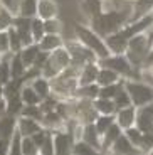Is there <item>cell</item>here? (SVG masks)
Segmentation results:
<instances>
[{
  "label": "cell",
  "instance_id": "cell-14",
  "mask_svg": "<svg viewBox=\"0 0 153 155\" xmlns=\"http://www.w3.org/2000/svg\"><path fill=\"white\" fill-rule=\"evenodd\" d=\"M99 69H101V66H99L98 61L86 62L84 66L79 69V86L81 84H89V83H96Z\"/></svg>",
  "mask_w": 153,
  "mask_h": 155
},
{
  "label": "cell",
  "instance_id": "cell-8",
  "mask_svg": "<svg viewBox=\"0 0 153 155\" xmlns=\"http://www.w3.org/2000/svg\"><path fill=\"white\" fill-rule=\"evenodd\" d=\"M66 49H67L69 54H71V64L79 68V69L84 66L86 62L98 61L94 52H93L89 47H86L84 44H81L79 41H67V42H66Z\"/></svg>",
  "mask_w": 153,
  "mask_h": 155
},
{
  "label": "cell",
  "instance_id": "cell-24",
  "mask_svg": "<svg viewBox=\"0 0 153 155\" xmlns=\"http://www.w3.org/2000/svg\"><path fill=\"white\" fill-rule=\"evenodd\" d=\"M123 78L119 76L116 71L109 69V68H104L101 66L99 73H98V79H96V83L99 86H106V84H115V83H119Z\"/></svg>",
  "mask_w": 153,
  "mask_h": 155
},
{
  "label": "cell",
  "instance_id": "cell-51",
  "mask_svg": "<svg viewBox=\"0 0 153 155\" xmlns=\"http://www.w3.org/2000/svg\"><path fill=\"white\" fill-rule=\"evenodd\" d=\"M150 153H153V148H151V152H150Z\"/></svg>",
  "mask_w": 153,
  "mask_h": 155
},
{
  "label": "cell",
  "instance_id": "cell-4",
  "mask_svg": "<svg viewBox=\"0 0 153 155\" xmlns=\"http://www.w3.org/2000/svg\"><path fill=\"white\" fill-rule=\"evenodd\" d=\"M74 32H76L77 41H79L81 44H84L86 47H89V49L96 54L98 59H103V58H106V56L111 54L104 37L99 35L96 31H93L91 27H84V25L76 24V25H74Z\"/></svg>",
  "mask_w": 153,
  "mask_h": 155
},
{
  "label": "cell",
  "instance_id": "cell-39",
  "mask_svg": "<svg viewBox=\"0 0 153 155\" xmlns=\"http://www.w3.org/2000/svg\"><path fill=\"white\" fill-rule=\"evenodd\" d=\"M44 27H46V34H61L62 24L57 17H54V19L44 20Z\"/></svg>",
  "mask_w": 153,
  "mask_h": 155
},
{
  "label": "cell",
  "instance_id": "cell-44",
  "mask_svg": "<svg viewBox=\"0 0 153 155\" xmlns=\"http://www.w3.org/2000/svg\"><path fill=\"white\" fill-rule=\"evenodd\" d=\"M39 153H54V138H52V130H47L46 142L42 143V147L39 148Z\"/></svg>",
  "mask_w": 153,
  "mask_h": 155
},
{
  "label": "cell",
  "instance_id": "cell-11",
  "mask_svg": "<svg viewBox=\"0 0 153 155\" xmlns=\"http://www.w3.org/2000/svg\"><path fill=\"white\" fill-rule=\"evenodd\" d=\"M115 120L123 128V132L130 127H135V123H136V106L130 105L125 106V108H119L115 113Z\"/></svg>",
  "mask_w": 153,
  "mask_h": 155
},
{
  "label": "cell",
  "instance_id": "cell-40",
  "mask_svg": "<svg viewBox=\"0 0 153 155\" xmlns=\"http://www.w3.org/2000/svg\"><path fill=\"white\" fill-rule=\"evenodd\" d=\"M22 153L24 155L39 153V147L34 140H32V137H22Z\"/></svg>",
  "mask_w": 153,
  "mask_h": 155
},
{
  "label": "cell",
  "instance_id": "cell-16",
  "mask_svg": "<svg viewBox=\"0 0 153 155\" xmlns=\"http://www.w3.org/2000/svg\"><path fill=\"white\" fill-rule=\"evenodd\" d=\"M109 152H113V153H119V155H126V153H136V152H140V150L131 143V140L125 135V132H123L121 135L116 138L115 143L111 145Z\"/></svg>",
  "mask_w": 153,
  "mask_h": 155
},
{
  "label": "cell",
  "instance_id": "cell-13",
  "mask_svg": "<svg viewBox=\"0 0 153 155\" xmlns=\"http://www.w3.org/2000/svg\"><path fill=\"white\" fill-rule=\"evenodd\" d=\"M81 140H84V142H88L89 145H93L98 152L103 150V138H101V133L98 132V128H96L94 123H86L84 125Z\"/></svg>",
  "mask_w": 153,
  "mask_h": 155
},
{
  "label": "cell",
  "instance_id": "cell-29",
  "mask_svg": "<svg viewBox=\"0 0 153 155\" xmlns=\"http://www.w3.org/2000/svg\"><path fill=\"white\" fill-rule=\"evenodd\" d=\"M14 10H10L8 7H2V10H0V31H8V29L14 25V19H15V15L12 14Z\"/></svg>",
  "mask_w": 153,
  "mask_h": 155
},
{
  "label": "cell",
  "instance_id": "cell-32",
  "mask_svg": "<svg viewBox=\"0 0 153 155\" xmlns=\"http://www.w3.org/2000/svg\"><path fill=\"white\" fill-rule=\"evenodd\" d=\"M8 39H10V52H12V54L20 52V51H22V47H24V44H22V39H20L19 32L15 31V27H14V25L8 29Z\"/></svg>",
  "mask_w": 153,
  "mask_h": 155
},
{
  "label": "cell",
  "instance_id": "cell-9",
  "mask_svg": "<svg viewBox=\"0 0 153 155\" xmlns=\"http://www.w3.org/2000/svg\"><path fill=\"white\" fill-rule=\"evenodd\" d=\"M52 138H54V153H69V152L73 150V145H74V137L73 133L66 132V130H54L52 132Z\"/></svg>",
  "mask_w": 153,
  "mask_h": 155
},
{
  "label": "cell",
  "instance_id": "cell-31",
  "mask_svg": "<svg viewBox=\"0 0 153 155\" xmlns=\"http://www.w3.org/2000/svg\"><path fill=\"white\" fill-rule=\"evenodd\" d=\"M20 115L34 118V120H39L41 123H42V118H44V111H42V108H41V105H24Z\"/></svg>",
  "mask_w": 153,
  "mask_h": 155
},
{
  "label": "cell",
  "instance_id": "cell-17",
  "mask_svg": "<svg viewBox=\"0 0 153 155\" xmlns=\"http://www.w3.org/2000/svg\"><path fill=\"white\" fill-rule=\"evenodd\" d=\"M59 14V7L56 0H39L37 4V17H41L42 20L54 19Z\"/></svg>",
  "mask_w": 153,
  "mask_h": 155
},
{
  "label": "cell",
  "instance_id": "cell-18",
  "mask_svg": "<svg viewBox=\"0 0 153 155\" xmlns=\"http://www.w3.org/2000/svg\"><path fill=\"white\" fill-rule=\"evenodd\" d=\"M17 130V115H7L4 118H0V138L10 140Z\"/></svg>",
  "mask_w": 153,
  "mask_h": 155
},
{
  "label": "cell",
  "instance_id": "cell-6",
  "mask_svg": "<svg viewBox=\"0 0 153 155\" xmlns=\"http://www.w3.org/2000/svg\"><path fill=\"white\" fill-rule=\"evenodd\" d=\"M69 66H71V54H69V51L66 49V46H62V47H59V49L49 52L46 66L42 68V76L52 79V78H56L57 74H61L62 71H66Z\"/></svg>",
  "mask_w": 153,
  "mask_h": 155
},
{
  "label": "cell",
  "instance_id": "cell-15",
  "mask_svg": "<svg viewBox=\"0 0 153 155\" xmlns=\"http://www.w3.org/2000/svg\"><path fill=\"white\" fill-rule=\"evenodd\" d=\"M153 12V0H133L131 2V17L130 22L142 19ZM128 22V24H130Z\"/></svg>",
  "mask_w": 153,
  "mask_h": 155
},
{
  "label": "cell",
  "instance_id": "cell-19",
  "mask_svg": "<svg viewBox=\"0 0 153 155\" xmlns=\"http://www.w3.org/2000/svg\"><path fill=\"white\" fill-rule=\"evenodd\" d=\"M64 39L61 37V34H46L41 42H39V47L41 51H46V52H52V51L59 49V47L64 46Z\"/></svg>",
  "mask_w": 153,
  "mask_h": 155
},
{
  "label": "cell",
  "instance_id": "cell-42",
  "mask_svg": "<svg viewBox=\"0 0 153 155\" xmlns=\"http://www.w3.org/2000/svg\"><path fill=\"white\" fill-rule=\"evenodd\" d=\"M10 54V39L8 31H0V56Z\"/></svg>",
  "mask_w": 153,
  "mask_h": 155
},
{
  "label": "cell",
  "instance_id": "cell-45",
  "mask_svg": "<svg viewBox=\"0 0 153 155\" xmlns=\"http://www.w3.org/2000/svg\"><path fill=\"white\" fill-rule=\"evenodd\" d=\"M8 113V106H7V100L4 96H0V118H4Z\"/></svg>",
  "mask_w": 153,
  "mask_h": 155
},
{
  "label": "cell",
  "instance_id": "cell-35",
  "mask_svg": "<svg viewBox=\"0 0 153 155\" xmlns=\"http://www.w3.org/2000/svg\"><path fill=\"white\" fill-rule=\"evenodd\" d=\"M115 100V103H116V108H125V106H130V105H133L131 103V98H130V93L126 91V88H125V84L121 86V89H119L118 93H116V96L113 98Z\"/></svg>",
  "mask_w": 153,
  "mask_h": 155
},
{
  "label": "cell",
  "instance_id": "cell-50",
  "mask_svg": "<svg viewBox=\"0 0 153 155\" xmlns=\"http://www.w3.org/2000/svg\"><path fill=\"white\" fill-rule=\"evenodd\" d=\"M126 2H133V0H126Z\"/></svg>",
  "mask_w": 153,
  "mask_h": 155
},
{
  "label": "cell",
  "instance_id": "cell-43",
  "mask_svg": "<svg viewBox=\"0 0 153 155\" xmlns=\"http://www.w3.org/2000/svg\"><path fill=\"white\" fill-rule=\"evenodd\" d=\"M153 148V132H143V138L142 143L138 147L140 152H151Z\"/></svg>",
  "mask_w": 153,
  "mask_h": 155
},
{
  "label": "cell",
  "instance_id": "cell-27",
  "mask_svg": "<svg viewBox=\"0 0 153 155\" xmlns=\"http://www.w3.org/2000/svg\"><path fill=\"white\" fill-rule=\"evenodd\" d=\"M27 73V68L24 64L20 54H10V76L12 79H19V78H24Z\"/></svg>",
  "mask_w": 153,
  "mask_h": 155
},
{
  "label": "cell",
  "instance_id": "cell-3",
  "mask_svg": "<svg viewBox=\"0 0 153 155\" xmlns=\"http://www.w3.org/2000/svg\"><path fill=\"white\" fill-rule=\"evenodd\" d=\"M125 54L138 71L142 69L148 61L150 54H151V35H150V32H142V34L133 35L128 41V47Z\"/></svg>",
  "mask_w": 153,
  "mask_h": 155
},
{
  "label": "cell",
  "instance_id": "cell-7",
  "mask_svg": "<svg viewBox=\"0 0 153 155\" xmlns=\"http://www.w3.org/2000/svg\"><path fill=\"white\" fill-rule=\"evenodd\" d=\"M125 88L130 93L133 106L136 108L153 101V86L143 79H125Z\"/></svg>",
  "mask_w": 153,
  "mask_h": 155
},
{
  "label": "cell",
  "instance_id": "cell-52",
  "mask_svg": "<svg viewBox=\"0 0 153 155\" xmlns=\"http://www.w3.org/2000/svg\"><path fill=\"white\" fill-rule=\"evenodd\" d=\"M151 34H153V31H151Z\"/></svg>",
  "mask_w": 153,
  "mask_h": 155
},
{
  "label": "cell",
  "instance_id": "cell-36",
  "mask_svg": "<svg viewBox=\"0 0 153 155\" xmlns=\"http://www.w3.org/2000/svg\"><path fill=\"white\" fill-rule=\"evenodd\" d=\"M83 8L89 17L103 10V0H83Z\"/></svg>",
  "mask_w": 153,
  "mask_h": 155
},
{
  "label": "cell",
  "instance_id": "cell-20",
  "mask_svg": "<svg viewBox=\"0 0 153 155\" xmlns=\"http://www.w3.org/2000/svg\"><path fill=\"white\" fill-rule=\"evenodd\" d=\"M29 83L32 84V88L37 91L39 96L42 98V100H46V98L50 96V93H52V91H50V79L46 76H42V74L35 76L34 79H31Z\"/></svg>",
  "mask_w": 153,
  "mask_h": 155
},
{
  "label": "cell",
  "instance_id": "cell-22",
  "mask_svg": "<svg viewBox=\"0 0 153 155\" xmlns=\"http://www.w3.org/2000/svg\"><path fill=\"white\" fill-rule=\"evenodd\" d=\"M37 4H39V0H20L15 15L34 19V17H37Z\"/></svg>",
  "mask_w": 153,
  "mask_h": 155
},
{
  "label": "cell",
  "instance_id": "cell-21",
  "mask_svg": "<svg viewBox=\"0 0 153 155\" xmlns=\"http://www.w3.org/2000/svg\"><path fill=\"white\" fill-rule=\"evenodd\" d=\"M121 133H123V128H121V127H119V125L115 121V123L111 125V127L108 128L106 132L103 133V137H101V138H103V150H101V152L109 150L111 145L115 143L116 138H118V137L121 135Z\"/></svg>",
  "mask_w": 153,
  "mask_h": 155
},
{
  "label": "cell",
  "instance_id": "cell-37",
  "mask_svg": "<svg viewBox=\"0 0 153 155\" xmlns=\"http://www.w3.org/2000/svg\"><path fill=\"white\" fill-rule=\"evenodd\" d=\"M125 135H126L128 138L131 140V143H133L136 148L140 147V143H142V138H143V132L136 127V125H135V127L126 128V130H125Z\"/></svg>",
  "mask_w": 153,
  "mask_h": 155
},
{
  "label": "cell",
  "instance_id": "cell-12",
  "mask_svg": "<svg viewBox=\"0 0 153 155\" xmlns=\"http://www.w3.org/2000/svg\"><path fill=\"white\" fill-rule=\"evenodd\" d=\"M17 130L22 133V137H32L39 130H42V123L39 120H34V118L19 115L17 116Z\"/></svg>",
  "mask_w": 153,
  "mask_h": 155
},
{
  "label": "cell",
  "instance_id": "cell-49",
  "mask_svg": "<svg viewBox=\"0 0 153 155\" xmlns=\"http://www.w3.org/2000/svg\"><path fill=\"white\" fill-rule=\"evenodd\" d=\"M2 7H4V4H2V2H0V10H2Z\"/></svg>",
  "mask_w": 153,
  "mask_h": 155
},
{
  "label": "cell",
  "instance_id": "cell-28",
  "mask_svg": "<svg viewBox=\"0 0 153 155\" xmlns=\"http://www.w3.org/2000/svg\"><path fill=\"white\" fill-rule=\"evenodd\" d=\"M99 88L98 83H89V84H81L76 91L74 98H86V100H96L99 96Z\"/></svg>",
  "mask_w": 153,
  "mask_h": 155
},
{
  "label": "cell",
  "instance_id": "cell-38",
  "mask_svg": "<svg viewBox=\"0 0 153 155\" xmlns=\"http://www.w3.org/2000/svg\"><path fill=\"white\" fill-rule=\"evenodd\" d=\"M73 153H96V148L93 147V145H89L88 142H84V140H76L73 145Z\"/></svg>",
  "mask_w": 153,
  "mask_h": 155
},
{
  "label": "cell",
  "instance_id": "cell-33",
  "mask_svg": "<svg viewBox=\"0 0 153 155\" xmlns=\"http://www.w3.org/2000/svg\"><path fill=\"white\" fill-rule=\"evenodd\" d=\"M115 121H116L115 120V115H98L94 125H96V128H98V132L101 133V137H103V133L106 132V130L115 123Z\"/></svg>",
  "mask_w": 153,
  "mask_h": 155
},
{
  "label": "cell",
  "instance_id": "cell-30",
  "mask_svg": "<svg viewBox=\"0 0 153 155\" xmlns=\"http://www.w3.org/2000/svg\"><path fill=\"white\" fill-rule=\"evenodd\" d=\"M32 37H34V42L39 44L41 39L46 35V27H44V20L41 17H34L32 19Z\"/></svg>",
  "mask_w": 153,
  "mask_h": 155
},
{
  "label": "cell",
  "instance_id": "cell-48",
  "mask_svg": "<svg viewBox=\"0 0 153 155\" xmlns=\"http://www.w3.org/2000/svg\"><path fill=\"white\" fill-rule=\"evenodd\" d=\"M118 2H119V0H103V5L104 4H109L111 7H118Z\"/></svg>",
  "mask_w": 153,
  "mask_h": 155
},
{
  "label": "cell",
  "instance_id": "cell-25",
  "mask_svg": "<svg viewBox=\"0 0 153 155\" xmlns=\"http://www.w3.org/2000/svg\"><path fill=\"white\" fill-rule=\"evenodd\" d=\"M94 108L98 111V115H115L118 111L115 100H111V98H101V96H98L94 100Z\"/></svg>",
  "mask_w": 153,
  "mask_h": 155
},
{
  "label": "cell",
  "instance_id": "cell-34",
  "mask_svg": "<svg viewBox=\"0 0 153 155\" xmlns=\"http://www.w3.org/2000/svg\"><path fill=\"white\" fill-rule=\"evenodd\" d=\"M123 84H125V79H121L119 83H115V84L101 86V88H99V96L101 98H111V100H113V98L116 96V93L121 89Z\"/></svg>",
  "mask_w": 153,
  "mask_h": 155
},
{
  "label": "cell",
  "instance_id": "cell-46",
  "mask_svg": "<svg viewBox=\"0 0 153 155\" xmlns=\"http://www.w3.org/2000/svg\"><path fill=\"white\" fill-rule=\"evenodd\" d=\"M142 69H148V71H151L153 73V52L150 54V58H148V61H146V64L142 68Z\"/></svg>",
  "mask_w": 153,
  "mask_h": 155
},
{
  "label": "cell",
  "instance_id": "cell-47",
  "mask_svg": "<svg viewBox=\"0 0 153 155\" xmlns=\"http://www.w3.org/2000/svg\"><path fill=\"white\" fill-rule=\"evenodd\" d=\"M0 2H2L5 7H8L10 10H15V7H14V0H0Z\"/></svg>",
  "mask_w": 153,
  "mask_h": 155
},
{
  "label": "cell",
  "instance_id": "cell-5",
  "mask_svg": "<svg viewBox=\"0 0 153 155\" xmlns=\"http://www.w3.org/2000/svg\"><path fill=\"white\" fill-rule=\"evenodd\" d=\"M98 62H99V66L116 71L123 79H140V76L136 74L140 71L131 64V61L126 58V54H109L103 59H98Z\"/></svg>",
  "mask_w": 153,
  "mask_h": 155
},
{
  "label": "cell",
  "instance_id": "cell-1",
  "mask_svg": "<svg viewBox=\"0 0 153 155\" xmlns=\"http://www.w3.org/2000/svg\"><path fill=\"white\" fill-rule=\"evenodd\" d=\"M131 17V5H128L126 8H118V7H111L109 10H101L98 14H94L91 19V29L96 31L99 35L108 37L109 34L121 31Z\"/></svg>",
  "mask_w": 153,
  "mask_h": 155
},
{
  "label": "cell",
  "instance_id": "cell-10",
  "mask_svg": "<svg viewBox=\"0 0 153 155\" xmlns=\"http://www.w3.org/2000/svg\"><path fill=\"white\" fill-rule=\"evenodd\" d=\"M136 125L142 132H153V101L136 108Z\"/></svg>",
  "mask_w": 153,
  "mask_h": 155
},
{
  "label": "cell",
  "instance_id": "cell-23",
  "mask_svg": "<svg viewBox=\"0 0 153 155\" xmlns=\"http://www.w3.org/2000/svg\"><path fill=\"white\" fill-rule=\"evenodd\" d=\"M39 52H41V47H39V44H35V42L31 44V46H24L22 47V51H20L19 54H20V58H22V61H24V64H25L27 69L34 66V62H35V59H37Z\"/></svg>",
  "mask_w": 153,
  "mask_h": 155
},
{
  "label": "cell",
  "instance_id": "cell-26",
  "mask_svg": "<svg viewBox=\"0 0 153 155\" xmlns=\"http://www.w3.org/2000/svg\"><path fill=\"white\" fill-rule=\"evenodd\" d=\"M20 98H22L24 105H41V101H42V98L32 88L31 83H24L22 89H20Z\"/></svg>",
  "mask_w": 153,
  "mask_h": 155
},
{
  "label": "cell",
  "instance_id": "cell-2",
  "mask_svg": "<svg viewBox=\"0 0 153 155\" xmlns=\"http://www.w3.org/2000/svg\"><path fill=\"white\" fill-rule=\"evenodd\" d=\"M77 88H79V68L73 66V64L50 79V91H52L50 94H54L61 101L73 100L76 96Z\"/></svg>",
  "mask_w": 153,
  "mask_h": 155
},
{
  "label": "cell",
  "instance_id": "cell-41",
  "mask_svg": "<svg viewBox=\"0 0 153 155\" xmlns=\"http://www.w3.org/2000/svg\"><path fill=\"white\" fill-rule=\"evenodd\" d=\"M10 153L12 155L22 153V133H20L19 130H15L14 137L10 138Z\"/></svg>",
  "mask_w": 153,
  "mask_h": 155
}]
</instances>
